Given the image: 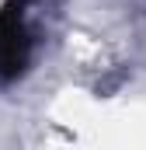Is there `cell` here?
Here are the masks:
<instances>
[{
  "mask_svg": "<svg viewBox=\"0 0 146 150\" xmlns=\"http://www.w3.org/2000/svg\"><path fill=\"white\" fill-rule=\"evenodd\" d=\"M28 0H7L0 7V84L25 74L32 56V35L25 25Z\"/></svg>",
  "mask_w": 146,
  "mask_h": 150,
  "instance_id": "6da1fadb",
  "label": "cell"
}]
</instances>
